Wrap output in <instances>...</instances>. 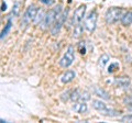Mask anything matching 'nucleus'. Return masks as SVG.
Listing matches in <instances>:
<instances>
[{
  "instance_id": "obj_1",
  "label": "nucleus",
  "mask_w": 132,
  "mask_h": 123,
  "mask_svg": "<svg viewBox=\"0 0 132 123\" xmlns=\"http://www.w3.org/2000/svg\"><path fill=\"white\" fill-rule=\"evenodd\" d=\"M62 12V5H59L55 8H52L50 9L44 15V19L42 21V27L43 29H47V28H51L52 24L55 22L56 18L59 17Z\"/></svg>"
},
{
  "instance_id": "obj_2",
  "label": "nucleus",
  "mask_w": 132,
  "mask_h": 123,
  "mask_svg": "<svg viewBox=\"0 0 132 123\" xmlns=\"http://www.w3.org/2000/svg\"><path fill=\"white\" fill-rule=\"evenodd\" d=\"M93 107H94V109H96L102 116H106V117H117L120 114L119 111L109 108V107L107 106L105 102H102L101 100H93Z\"/></svg>"
},
{
  "instance_id": "obj_3",
  "label": "nucleus",
  "mask_w": 132,
  "mask_h": 123,
  "mask_svg": "<svg viewBox=\"0 0 132 123\" xmlns=\"http://www.w3.org/2000/svg\"><path fill=\"white\" fill-rule=\"evenodd\" d=\"M122 14H123V10L121 8H118V7L109 8L105 14L106 22L108 24H113L116 22H118L119 19H121Z\"/></svg>"
},
{
  "instance_id": "obj_4",
  "label": "nucleus",
  "mask_w": 132,
  "mask_h": 123,
  "mask_svg": "<svg viewBox=\"0 0 132 123\" xmlns=\"http://www.w3.org/2000/svg\"><path fill=\"white\" fill-rule=\"evenodd\" d=\"M67 15H68V9L64 10V12H61V14L56 18L55 22L53 23L51 27V34L52 35H54V36L59 35L61 29L64 25V22L66 21V19H67Z\"/></svg>"
},
{
  "instance_id": "obj_5",
  "label": "nucleus",
  "mask_w": 132,
  "mask_h": 123,
  "mask_svg": "<svg viewBox=\"0 0 132 123\" xmlns=\"http://www.w3.org/2000/svg\"><path fill=\"white\" fill-rule=\"evenodd\" d=\"M38 7L34 6V5H31L28 7V9L26 10V12H24L23 17H22V21H21V28H27L29 24H30L33 20H34L36 13H38Z\"/></svg>"
},
{
  "instance_id": "obj_6",
  "label": "nucleus",
  "mask_w": 132,
  "mask_h": 123,
  "mask_svg": "<svg viewBox=\"0 0 132 123\" xmlns=\"http://www.w3.org/2000/svg\"><path fill=\"white\" fill-rule=\"evenodd\" d=\"M75 60V48L74 46H68V48L66 50L64 56L61 58L60 60V66L63 68H67L74 63Z\"/></svg>"
},
{
  "instance_id": "obj_7",
  "label": "nucleus",
  "mask_w": 132,
  "mask_h": 123,
  "mask_svg": "<svg viewBox=\"0 0 132 123\" xmlns=\"http://www.w3.org/2000/svg\"><path fill=\"white\" fill-rule=\"evenodd\" d=\"M97 19H98V13L96 10H93L89 12V14L86 17L85 19V23H84V28L87 30L88 32H94L96 30V25H97Z\"/></svg>"
},
{
  "instance_id": "obj_8",
  "label": "nucleus",
  "mask_w": 132,
  "mask_h": 123,
  "mask_svg": "<svg viewBox=\"0 0 132 123\" xmlns=\"http://www.w3.org/2000/svg\"><path fill=\"white\" fill-rule=\"evenodd\" d=\"M85 12H86V6H80L79 8H77L73 15V21H72L73 25L81 23L82 19L85 17Z\"/></svg>"
},
{
  "instance_id": "obj_9",
  "label": "nucleus",
  "mask_w": 132,
  "mask_h": 123,
  "mask_svg": "<svg viewBox=\"0 0 132 123\" xmlns=\"http://www.w3.org/2000/svg\"><path fill=\"white\" fill-rule=\"evenodd\" d=\"M76 77V73L74 71H66L61 77V81L63 84H69L74 80V78Z\"/></svg>"
},
{
  "instance_id": "obj_10",
  "label": "nucleus",
  "mask_w": 132,
  "mask_h": 123,
  "mask_svg": "<svg viewBox=\"0 0 132 123\" xmlns=\"http://www.w3.org/2000/svg\"><path fill=\"white\" fill-rule=\"evenodd\" d=\"M114 84L117 87L127 88L130 86V78L129 77H117L114 79Z\"/></svg>"
},
{
  "instance_id": "obj_11",
  "label": "nucleus",
  "mask_w": 132,
  "mask_h": 123,
  "mask_svg": "<svg viewBox=\"0 0 132 123\" xmlns=\"http://www.w3.org/2000/svg\"><path fill=\"white\" fill-rule=\"evenodd\" d=\"M120 21H121V23H122V25H125V27L130 25V24L132 23V10L126 11L125 13L122 14Z\"/></svg>"
},
{
  "instance_id": "obj_12",
  "label": "nucleus",
  "mask_w": 132,
  "mask_h": 123,
  "mask_svg": "<svg viewBox=\"0 0 132 123\" xmlns=\"http://www.w3.org/2000/svg\"><path fill=\"white\" fill-rule=\"evenodd\" d=\"M72 109H73L75 112L85 113V112H87L88 107H87V104H86V102H84V101H81V102H77V101H76V103L72 107Z\"/></svg>"
},
{
  "instance_id": "obj_13",
  "label": "nucleus",
  "mask_w": 132,
  "mask_h": 123,
  "mask_svg": "<svg viewBox=\"0 0 132 123\" xmlns=\"http://www.w3.org/2000/svg\"><path fill=\"white\" fill-rule=\"evenodd\" d=\"M94 92H95V95L98 96V97H100L101 99H105V100H109L110 99V95H109V93L107 92L105 89H102L100 87H95Z\"/></svg>"
},
{
  "instance_id": "obj_14",
  "label": "nucleus",
  "mask_w": 132,
  "mask_h": 123,
  "mask_svg": "<svg viewBox=\"0 0 132 123\" xmlns=\"http://www.w3.org/2000/svg\"><path fill=\"white\" fill-rule=\"evenodd\" d=\"M82 30H84V28H82L81 23H79V24H76V25H74L73 38H75V39L80 38V36H81V34H82Z\"/></svg>"
},
{
  "instance_id": "obj_15",
  "label": "nucleus",
  "mask_w": 132,
  "mask_h": 123,
  "mask_svg": "<svg viewBox=\"0 0 132 123\" xmlns=\"http://www.w3.org/2000/svg\"><path fill=\"white\" fill-rule=\"evenodd\" d=\"M109 59H110V57H109L108 54H102V55L100 56V58H99L98 65H99V66H100L101 68H102V67H105V66H106V64L109 61Z\"/></svg>"
},
{
  "instance_id": "obj_16",
  "label": "nucleus",
  "mask_w": 132,
  "mask_h": 123,
  "mask_svg": "<svg viewBox=\"0 0 132 123\" xmlns=\"http://www.w3.org/2000/svg\"><path fill=\"white\" fill-rule=\"evenodd\" d=\"M11 25H12V22H11V20H9V21L7 22L6 27L3 28V30L1 31V33H0V39H3L8 33H9V31L11 30Z\"/></svg>"
},
{
  "instance_id": "obj_17",
  "label": "nucleus",
  "mask_w": 132,
  "mask_h": 123,
  "mask_svg": "<svg viewBox=\"0 0 132 123\" xmlns=\"http://www.w3.org/2000/svg\"><path fill=\"white\" fill-rule=\"evenodd\" d=\"M44 12L42 11V10H40V11H38V13H36V15H35V18H34V20H33V22H34L35 24H40L41 22L43 21V19H44Z\"/></svg>"
},
{
  "instance_id": "obj_18",
  "label": "nucleus",
  "mask_w": 132,
  "mask_h": 123,
  "mask_svg": "<svg viewBox=\"0 0 132 123\" xmlns=\"http://www.w3.org/2000/svg\"><path fill=\"white\" fill-rule=\"evenodd\" d=\"M123 104L127 107V109L129 111H132V95L131 96H127L123 99Z\"/></svg>"
},
{
  "instance_id": "obj_19",
  "label": "nucleus",
  "mask_w": 132,
  "mask_h": 123,
  "mask_svg": "<svg viewBox=\"0 0 132 123\" xmlns=\"http://www.w3.org/2000/svg\"><path fill=\"white\" fill-rule=\"evenodd\" d=\"M79 97H80V92L78 91V90H75V91H73L71 93V97H69V99H71L72 101H74V102H76V101L79 100Z\"/></svg>"
},
{
  "instance_id": "obj_20",
  "label": "nucleus",
  "mask_w": 132,
  "mask_h": 123,
  "mask_svg": "<svg viewBox=\"0 0 132 123\" xmlns=\"http://www.w3.org/2000/svg\"><path fill=\"white\" fill-rule=\"evenodd\" d=\"M117 69H119V64L118 63H112V64H110V66L108 68V73H114Z\"/></svg>"
},
{
  "instance_id": "obj_21",
  "label": "nucleus",
  "mask_w": 132,
  "mask_h": 123,
  "mask_svg": "<svg viewBox=\"0 0 132 123\" xmlns=\"http://www.w3.org/2000/svg\"><path fill=\"white\" fill-rule=\"evenodd\" d=\"M89 99H90V96H89V93H88V92H84V93H80L79 100H81V101L86 102V101H87V100H89Z\"/></svg>"
},
{
  "instance_id": "obj_22",
  "label": "nucleus",
  "mask_w": 132,
  "mask_h": 123,
  "mask_svg": "<svg viewBox=\"0 0 132 123\" xmlns=\"http://www.w3.org/2000/svg\"><path fill=\"white\" fill-rule=\"evenodd\" d=\"M78 52L80 53V54H85L86 53V48H85V44L80 42L79 44H78Z\"/></svg>"
},
{
  "instance_id": "obj_23",
  "label": "nucleus",
  "mask_w": 132,
  "mask_h": 123,
  "mask_svg": "<svg viewBox=\"0 0 132 123\" xmlns=\"http://www.w3.org/2000/svg\"><path fill=\"white\" fill-rule=\"evenodd\" d=\"M122 122H132V114H129V116H125L121 119Z\"/></svg>"
},
{
  "instance_id": "obj_24",
  "label": "nucleus",
  "mask_w": 132,
  "mask_h": 123,
  "mask_svg": "<svg viewBox=\"0 0 132 123\" xmlns=\"http://www.w3.org/2000/svg\"><path fill=\"white\" fill-rule=\"evenodd\" d=\"M18 12H19V3H15V5H14V8L12 9V14L16 15V14H18Z\"/></svg>"
},
{
  "instance_id": "obj_25",
  "label": "nucleus",
  "mask_w": 132,
  "mask_h": 123,
  "mask_svg": "<svg viewBox=\"0 0 132 123\" xmlns=\"http://www.w3.org/2000/svg\"><path fill=\"white\" fill-rule=\"evenodd\" d=\"M41 2H43L44 5H47V6H52L55 1L54 0H41Z\"/></svg>"
},
{
  "instance_id": "obj_26",
  "label": "nucleus",
  "mask_w": 132,
  "mask_h": 123,
  "mask_svg": "<svg viewBox=\"0 0 132 123\" xmlns=\"http://www.w3.org/2000/svg\"><path fill=\"white\" fill-rule=\"evenodd\" d=\"M6 9H7V5H6L5 2H3V3H2V8H1V10H6Z\"/></svg>"
}]
</instances>
